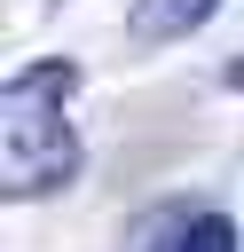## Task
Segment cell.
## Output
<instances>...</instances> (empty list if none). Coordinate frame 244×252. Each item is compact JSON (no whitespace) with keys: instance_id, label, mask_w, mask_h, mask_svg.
<instances>
[{"instance_id":"6da1fadb","label":"cell","mask_w":244,"mask_h":252,"mask_svg":"<svg viewBox=\"0 0 244 252\" xmlns=\"http://www.w3.org/2000/svg\"><path fill=\"white\" fill-rule=\"evenodd\" d=\"M71 94L79 63H24L0 87V189L8 197H47L79 173V134H71Z\"/></svg>"},{"instance_id":"7a4b0ae2","label":"cell","mask_w":244,"mask_h":252,"mask_svg":"<svg viewBox=\"0 0 244 252\" xmlns=\"http://www.w3.org/2000/svg\"><path fill=\"white\" fill-rule=\"evenodd\" d=\"M213 8H220V0H134V39H142V47H165V39L197 32Z\"/></svg>"},{"instance_id":"3957f363","label":"cell","mask_w":244,"mask_h":252,"mask_svg":"<svg viewBox=\"0 0 244 252\" xmlns=\"http://www.w3.org/2000/svg\"><path fill=\"white\" fill-rule=\"evenodd\" d=\"M157 252H236V220L228 213H189Z\"/></svg>"},{"instance_id":"277c9868","label":"cell","mask_w":244,"mask_h":252,"mask_svg":"<svg viewBox=\"0 0 244 252\" xmlns=\"http://www.w3.org/2000/svg\"><path fill=\"white\" fill-rule=\"evenodd\" d=\"M228 87H236V94H244V55H236V63H228Z\"/></svg>"}]
</instances>
